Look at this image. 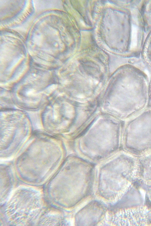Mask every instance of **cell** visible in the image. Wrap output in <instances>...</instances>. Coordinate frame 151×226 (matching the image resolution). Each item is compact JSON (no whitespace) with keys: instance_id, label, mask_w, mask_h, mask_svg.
I'll use <instances>...</instances> for the list:
<instances>
[{"instance_id":"1","label":"cell","mask_w":151,"mask_h":226,"mask_svg":"<svg viewBox=\"0 0 151 226\" xmlns=\"http://www.w3.org/2000/svg\"><path fill=\"white\" fill-rule=\"evenodd\" d=\"M126 129V147L129 153L140 156L151 152V109L131 117Z\"/></svg>"},{"instance_id":"2","label":"cell","mask_w":151,"mask_h":226,"mask_svg":"<svg viewBox=\"0 0 151 226\" xmlns=\"http://www.w3.org/2000/svg\"><path fill=\"white\" fill-rule=\"evenodd\" d=\"M137 44V29L136 26H132L131 47H135Z\"/></svg>"}]
</instances>
